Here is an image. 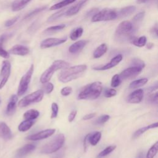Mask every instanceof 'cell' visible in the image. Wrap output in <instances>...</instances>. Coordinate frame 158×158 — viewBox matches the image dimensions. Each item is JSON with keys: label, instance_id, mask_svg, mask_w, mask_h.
I'll use <instances>...</instances> for the list:
<instances>
[{"label": "cell", "instance_id": "obj_1", "mask_svg": "<svg viewBox=\"0 0 158 158\" xmlns=\"http://www.w3.org/2000/svg\"><path fill=\"white\" fill-rule=\"evenodd\" d=\"M87 69L85 64L68 67L63 69L59 74V80L62 83H67L80 77Z\"/></svg>", "mask_w": 158, "mask_h": 158}, {"label": "cell", "instance_id": "obj_2", "mask_svg": "<svg viewBox=\"0 0 158 158\" xmlns=\"http://www.w3.org/2000/svg\"><path fill=\"white\" fill-rule=\"evenodd\" d=\"M102 91V83L100 81H95L85 87L78 95V99L94 100L100 96Z\"/></svg>", "mask_w": 158, "mask_h": 158}, {"label": "cell", "instance_id": "obj_3", "mask_svg": "<svg viewBox=\"0 0 158 158\" xmlns=\"http://www.w3.org/2000/svg\"><path fill=\"white\" fill-rule=\"evenodd\" d=\"M70 66V64L66 61L62 60H57L53 62L51 65L41 75L40 77V81L42 83H45L48 82L51 77H52L54 73L60 69H63Z\"/></svg>", "mask_w": 158, "mask_h": 158}, {"label": "cell", "instance_id": "obj_4", "mask_svg": "<svg viewBox=\"0 0 158 158\" xmlns=\"http://www.w3.org/2000/svg\"><path fill=\"white\" fill-rule=\"evenodd\" d=\"M65 141V136L63 134L57 135L50 141L44 145L41 149L43 154H51L59 151L63 146Z\"/></svg>", "mask_w": 158, "mask_h": 158}, {"label": "cell", "instance_id": "obj_5", "mask_svg": "<svg viewBox=\"0 0 158 158\" xmlns=\"http://www.w3.org/2000/svg\"><path fill=\"white\" fill-rule=\"evenodd\" d=\"M117 17V13L115 10L110 9H104L93 15L91 18V21L93 22L109 21L115 20Z\"/></svg>", "mask_w": 158, "mask_h": 158}, {"label": "cell", "instance_id": "obj_6", "mask_svg": "<svg viewBox=\"0 0 158 158\" xmlns=\"http://www.w3.org/2000/svg\"><path fill=\"white\" fill-rule=\"evenodd\" d=\"M44 92L42 89H38L23 97L18 103V106L20 107H24L33 103L41 101L43 98Z\"/></svg>", "mask_w": 158, "mask_h": 158}, {"label": "cell", "instance_id": "obj_7", "mask_svg": "<svg viewBox=\"0 0 158 158\" xmlns=\"http://www.w3.org/2000/svg\"><path fill=\"white\" fill-rule=\"evenodd\" d=\"M33 70H34V65L33 64H31L30 67L28 70V71L21 78V80L19 83L18 90H17L18 96L23 95L28 89V85L33 73Z\"/></svg>", "mask_w": 158, "mask_h": 158}, {"label": "cell", "instance_id": "obj_8", "mask_svg": "<svg viewBox=\"0 0 158 158\" xmlns=\"http://www.w3.org/2000/svg\"><path fill=\"white\" fill-rule=\"evenodd\" d=\"M133 31V27L131 22L129 21H123L117 26L115 30V35L118 37L130 36Z\"/></svg>", "mask_w": 158, "mask_h": 158}, {"label": "cell", "instance_id": "obj_9", "mask_svg": "<svg viewBox=\"0 0 158 158\" xmlns=\"http://www.w3.org/2000/svg\"><path fill=\"white\" fill-rule=\"evenodd\" d=\"M11 70V65L9 61L4 60L0 72V89H2L7 83Z\"/></svg>", "mask_w": 158, "mask_h": 158}, {"label": "cell", "instance_id": "obj_10", "mask_svg": "<svg viewBox=\"0 0 158 158\" xmlns=\"http://www.w3.org/2000/svg\"><path fill=\"white\" fill-rule=\"evenodd\" d=\"M143 69L139 67L131 66L123 70L119 75L121 80H126L132 78L139 75L142 71Z\"/></svg>", "mask_w": 158, "mask_h": 158}, {"label": "cell", "instance_id": "obj_11", "mask_svg": "<svg viewBox=\"0 0 158 158\" xmlns=\"http://www.w3.org/2000/svg\"><path fill=\"white\" fill-rule=\"evenodd\" d=\"M67 41V38H49L44 40L41 41L40 44V47L42 49L45 48H49L53 46H56L58 45H60L64 43H65Z\"/></svg>", "mask_w": 158, "mask_h": 158}, {"label": "cell", "instance_id": "obj_12", "mask_svg": "<svg viewBox=\"0 0 158 158\" xmlns=\"http://www.w3.org/2000/svg\"><path fill=\"white\" fill-rule=\"evenodd\" d=\"M55 132V129H46L36 133L33 134L27 137V139L31 141H38L43 139L52 135Z\"/></svg>", "mask_w": 158, "mask_h": 158}, {"label": "cell", "instance_id": "obj_13", "mask_svg": "<svg viewBox=\"0 0 158 158\" xmlns=\"http://www.w3.org/2000/svg\"><path fill=\"white\" fill-rule=\"evenodd\" d=\"M122 58L123 57L122 54H118L115 57H114L109 63L105 64L104 65L95 67L93 68V69L96 70H106L110 69L116 66L117 64H118L122 60Z\"/></svg>", "mask_w": 158, "mask_h": 158}, {"label": "cell", "instance_id": "obj_14", "mask_svg": "<svg viewBox=\"0 0 158 158\" xmlns=\"http://www.w3.org/2000/svg\"><path fill=\"white\" fill-rule=\"evenodd\" d=\"M143 94V90L142 89H138L128 95L127 102L132 104H138L142 101Z\"/></svg>", "mask_w": 158, "mask_h": 158}, {"label": "cell", "instance_id": "obj_15", "mask_svg": "<svg viewBox=\"0 0 158 158\" xmlns=\"http://www.w3.org/2000/svg\"><path fill=\"white\" fill-rule=\"evenodd\" d=\"M30 52L29 49L23 45L20 44H16L12 48L10 49L9 51V53L14 54V55H17V56H25L28 54Z\"/></svg>", "mask_w": 158, "mask_h": 158}, {"label": "cell", "instance_id": "obj_16", "mask_svg": "<svg viewBox=\"0 0 158 158\" xmlns=\"http://www.w3.org/2000/svg\"><path fill=\"white\" fill-rule=\"evenodd\" d=\"M86 40H79L72 44L69 48V51L71 54H77L80 52L87 44Z\"/></svg>", "mask_w": 158, "mask_h": 158}, {"label": "cell", "instance_id": "obj_17", "mask_svg": "<svg viewBox=\"0 0 158 158\" xmlns=\"http://www.w3.org/2000/svg\"><path fill=\"white\" fill-rule=\"evenodd\" d=\"M88 1V0H81L80 1H79L78 3H77L73 6L69 8L65 12V15L67 16H72V15H75L80 11V10L81 9V7L84 6V4Z\"/></svg>", "mask_w": 158, "mask_h": 158}, {"label": "cell", "instance_id": "obj_18", "mask_svg": "<svg viewBox=\"0 0 158 158\" xmlns=\"http://www.w3.org/2000/svg\"><path fill=\"white\" fill-rule=\"evenodd\" d=\"M36 146L32 144H27L20 148L17 152V156L18 157H22L27 154L31 152L35 149Z\"/></svg>", "mask_w": 158, "mask_h": 158}, {"label": "cell", "instance_id": "obj_19", "mask_svg": "<svg viewBox=\"0 0 158 158\" xmlns=\"http://www.w3.org/2000/svg\"><path fill=\"white\" fill-rule=\"evenodd\" d=\"M17 101H18V98L17 95L14 94L10 97L6 108V114L7 115H10L14 114V112L15 110L16 104Z\"/></svg>", "mask_w": 158, "mask_h": 158}, {"label": "cell", "instance_id": "obj_20", "mask_svg": "<svg viewBox=\"0 0 158 158\" xmlns=\"http://www.w3.org/2000/svg\"><path fill=\"white\" fill-rule=\"evenodd\" d=\"M0 136L6 139H10L12 137L10 129L4 122H0Z\"/></svg>", "mask_w": 158, "mask_h": 158}, {"label": "cell", "instance_id": "obj_21", "mask_svg": "<svg viewBox=\"0 0 158 158\" xmlns=\"http://www.w3.org/2000/svg\"><path fill=\"white\" fill-rule=\"evenodd\" d=\"M9 37V35L7 34H2L0 35V56L7 59L9 57V52L6 51L4 48H3V44L4 41Z\"/></svg>", "mask_w": 158, "mask_h": 158}, {"label": "cell", "instance_id": "obj_22", "mask_svg": "<svg viewBox=\"0 0 158 158\" xmlns=\"http://www.w3.org/2000/svg\"><path fill=\"white\" fill-rule=\"evenodd\" d=\"M130 42L138 47H143L146 44V37L145 36H141L139 38L135 36H131L129 38Z\"/></svg>", "mask_w": 158, "mask_h": 158}, {"label": "cell", "instance_id": "obj_23", "mask_svg": "<svg viewBox=\"0 0 158 158\" xmlns=\"http://www.w3.org/2000/svg\"><path fill=\"white\" fill-rule=\"evenodd\" d=\"M158 126V123L157 122H156V123H152L149 125H148V126H146V127H142L139 129H138V130H136L133 135V139H136L138 137H139L140 135H141L143 133H144L145 131H146L147 130H149V129H151V128H157Z\"/></svg>", "mask_w": 158, "mask_h": 158}, {"label": "cell", "instance_id": "obj_24", "mask_svg": "<svg viewBox=\"0 0 158 158\" xmlns=\"http://www.w3.org/2000/svg\"><path fill=\"white\" fill-rule=\"evenodd\" d=\"M136 10V7L134 6H130L121 9L118 13H117L118 16H120L122 17L128 16L132 14Z\"/></svg>", "mask_w": 158, "mask_h": 158}, {"label": "cell", "instance_id": "obj_25", "mask_svg": "<svg viewBox=\"0 0 158 158\" xmlns=\"http://www.w3.org/2000/svg\"><path fill=\"white\" fill-rule=\"evenodd\" d=\"M107 45L104 43L101 44L94 51V52H93L94 58L97 59V58L101 57L107 52Z\"/></svg>", "mask_w": 158, "mask_h": 158}, {"label": "cell", "instance_id": "obj_26", "mask_svg": "<svg viewBox=\"0 0 158 158\" xmlns=\"http://www.w3.org/2000/svg\"><path fill=\"white\" fill-rule=\"evenodd\" d=\"M35 123V121L34 120H25L23 122H22L19 127H18V129L20 131L22 132H25L27 130H28Z\"/></svg>", "mask_w": 158, "mask_h": 158}, {"label": "cell", "instance_id": "obj_27", "mask_svg": "<svg viewBox=\"0 0 158 158\" xmlns=\"http://www.w3.org/2000/svg\"><path fill=\"white\" fill-rule=\"evenodd\" d=\"M40 115V112L36 109H30L23 114V117L25 120H34Z\"/></svg>", "mask_w": 158, "mask_h": 158}, {"label": "cell", "instance_id": "obj_28", "mask_svg": "<svg viewBox=\"0 0 158 158\" xmlns=\"http://www.w3.org/2000/svg\"><path fill=\"white\" fill-rule=\"evenodd\" d=\"M101 138V133L99 131L94 132V133H90L88 138L89 143L91 144L92 146H96L98 143L99 141Z\"/></svg>", "mask_w": 158, "mask_h": 158}, {"label": "cell", "instance_id": "obj_29", "mask_svg": "<svg viewBox=\"0 0 158 158\" xmlns=\"http://www.w3.org/2000/svg\"><path fill=\"white\" fill-rule=\"evenodd\" d=\"M147 82H148V78H140V79H138V80H135V81H132L130 84L129 87L131 89L138 88L139 87L144 86L145 84H146Z\"/></svg>", "mask_w": 158, "mask_h": 158}, {"label": "cell", "instance_id": "obj_30", "mask_svg": "<svg viewBox=\"0 0 158 158\" xmlns=\"http://www.w3.org/2000/svg\"><path fill=\"white\" fill-rule=\"evenodd\" d=\"M76 0H63L58 3H56L54 5H52L49 9L52 10H56V9H61L64 7H65V6L72 4L73 2H74Z\"/></svg>", "mask_w": 158, "mask_h": 158}, {"label": "cell", "instance_id": "obj_31", "mask_svg": "<svg viewBox=\"0 0 158 158\" xmlns=\"http://www.w3.org/2000/svg\"><path fill=\"white\" fill-rule=\"evenodd\" d=\"M83 32V29L81 27H77L74 28L70 34V38L74 41L78 39L82 35Z\"/></svg>", "mask_w": 158, "mask_h": 158}, {"label": "cell", "instance_id": "obj_32", "mask_svg": "<svg viewBox=\"0 0 158 158\" xmlns=\"http://www.w3.org/2000/svg\"><path fill=\"white\" fill-rule=\"evenodd\" d=\"M68 9H61L60 10L54 13V14H52V15H51L48 19V20L47 22H54L56 20H57L58 19L60 18L61 17H62L63 15H65V12L67 11Z\"/></svg>", "mask_w": 158, "mask_h": 158}, {"label": "cell", "instance_id": "obj_33", "mask_svg": "<svg viewBox=\"0 0 158 158\" xmlns=\"http://www.w3.org/2000/svg\"><path fill=\"white\" fill-rule=\"evenodd\" d=\"M115 148H116V146H115V145L109 146L107 148H106L104 149H103L101 152H100L99 153V154L98 155L97 157L98 158L104 157L107 156L108 154H109L110 153H111L113 151L115 150Z\"/></svg>", "mask_w": 158, "mask_h": 158}, {"label": "cell", "instance_id": "obj_34", "mask_svg": "<svg viewBox=\"0 0 158 158\" xmlns=\"http://www.w3.org/2000/svg\"><path fill=\"white\" fill-rule=\"evenodd\" d=\"M158 149V142L156 141L154 144H153L150 149L148 150L146 158H154L157 154Z\"/></svg>", "mask_w": 158, "mask_h": 158}, {"label": "cell", "instance_id": "obj_35", "mask_svg": "<svg viewBox=\"0 0 158 158\" xmlns=\"http://www.w3.org/2000/svg\"><path fill=\"white\" fill-rule=\"evenodd\" d=\"M65 27V25L64 24H60V25H55V26H51L49 27L48 28H47L44 32V33H53L55 31H57L59 30H62L63 28H64Z\"/></svg>", "mask_w": 158, "mask_h": 158}, {"label": "cell", "instance_id": "obj_36", "mask_svg": "<svg viewBox=\"0 0 158 158\" xmlns=\"http://www.w3.org/2000/svg\"><path fill=\"white\" fill-rule=\"evenodd\" d=\"M110 118V116L109 115H102L99 117H98L94 122V125H102L106 123Z\"/></svg>", "mask_w": 158, "mask_h": 158}, {"label": "cell", "instance_id": "obj_37", "mask_svg": "<svg viewBox=\"0 0 158 158\" xmlns=\"http://www.w3.org/2000/svg\"><path fill=\"white\" fill-rule=\"evenodd\" d=\"M121 81H122V80L120 79L118 74L114 75L112 78L111 83H110L111 86L113 88H116V87L120 85V84L121 83Z\"/></svg>", "mask_w": 158, "mask_h": 158}, {"label": "cell", "instance_id": "obj_38", "mask_svg": "<svg viewBox=\"0 0 158 158\" xmlns=\"http://www.w3.org/2000/svg\"><path fill=\"white\" fill-rule=\"evenodd\" d=\"M25 6L22 4L21 0H15L12 4V10L13 11H19L22 9Z\"/></svg>", "mask_w": 158, "mask_h": 158}, {"label": "cell", "instance_id": "obj_39", "mask_svg": "<svg viewBox=\"0 0 158 158\" xmlns=\"http://www.w3.org/2000/svg\"><path fill=\"white\" fill-rule=\"evenodd\" d=\"M53 89H54L53 84L51 83L47 82V83H45L43 87L42 90L43 91L44 93H45L46 94H49L52 91Z\"/></svg>", "mask_w": 158, "mask_h": 158}, {"label": "cell", "instance_id": "obj_40", "mask_svg": "<svg viewBox=\"0 0 158 158\" xmlns=\"http://www.w3.org/2000/svg\"><path fill=\"white\" fill-rule=\"evenodd\" d=\"M46 8V6H43V7H40V8H38V9H36L35 10H33V11H31V12H30L29 14H28L25 17V19H28V18H30L38 14H39L40 12H41V11L44 10Z\"/></svg>", "mask_w": 158, "mask_h": 158}, {"label": "cell", "instance_id": "obj_41", "mask_svg": "<svg viewBox=\"0 0 158 158\" xmlns=\"http://www.w3.org/2000/svg\"><path fill=\"white\" fill-rule=\"evenodd\" d=\"M131 64H132L133 66L139 67H141L142 69H143L145 67L144 62L142 60H141L139 59H137V58H135L132 60Z\"/></svg>", "mask_w": 158, "mask_h": 158}, {"label": "cell", "instance_id": "obj_42", "mask_svg": "<svg viewBox=\"0 0 158 158\" xmlns=\"http://www.w3.org/2000/svg\"><path fill=\"white\" fill-rule=\"evenodd\" d=\"M51 110H52V113H51V118H54L57 116L58 114V110H59V107L58 105L56 102H53L51 104Z\"/></svg>", "mask_w": 158, "mask_h": 158}, {"label": "cell", "instance_id": "obj_43", "mask_svg": "<svg viewBox=\"0 0 158 158\" xmlns=\"http://www.w3.org/2000/svg\"><path fill=\"white\" fill-rule=\"evenodd\" d=\"M117 94V91L115 89L113 88L106 89L104 91V96L106 98H111L115 96Z\"/></svg>", "mask_w": 158, "mask_h": 158}, {"label": "cell", "instance_id": "obj_44", "mask_svg": "<svg viewBox=\"0 0 158 158\" xmlns=\"http://www.w3.org/2000/svg\"><path fill=\"white\" fill-rule=\"evenodd\" d=\"M157 98H158V94H157V90H156L154 91V93H152L149 96V102H151L153 104H157Z\"/></svg>", "mask_w": 158, "mask_h": 158}, {"label": "cell", "instance_id": "obj_45", "mask_svg": "<svg viewBox=\"0 0 158 158\" xmlns=\"http://www.w3.org/2000/svg\"><path fill=\"white\" fill-rule=\"evenodd\" d=\"M72 92V88L70 86H66L60 90V93L64 96H67L70 95Z\"/></svg>", "mask_w": 158, "mask_h": 158}, {"label": "cell", "instance_id": "obj_46", "mask_svg": "<svg viewBox=\"0 0 158 158\" xmlns=\"http://www.w3.org/2000/svg\"><path fill=\"white\" fill-rule=\"evenodd\" d=\"M18 19H19V17H14V18H12V19H11L10 20H6L5 23H4L5 27H11L12 25H13L17 21Z\"/></svg>", "mask_w": 158, "mask_h": 158}, {"label": "cell", "instance_id": "obj_47", "mask_svg": "<svg viewBox=\"0 0 158 158\" xmlns=\"http://www.w3.org/2000/svg\"><path fill=\"white\" fill-rule=\"evenodd\" d=\"M144 14H145L144 12L142 11V12H140L139 13H138V14L135 15V16H134V17L133 18V21L135 22H138L142 20V19L144 18Z\"/></svg>", "mask_w": 158, "mask_h": 158}, {"label": "cell", "instance_id": "obj_48", "mask_svg": "<svg viewBox=\"0 0 158 158\" xmlns=\"http://www.w3.org/2000/svg\"><path fill=\"white\" fill-rule=\"evenodd\" d=\"M77 113V110H73L70 113V114L69 115V117H68V120L70 122H72L75 119Z\"/></svg>", "mask_w": 158, "mask_h": 158}, {"label": "cell", "instance_id": "obj_49", "mask_svg": "<svg viewBox=\"0 0 158 158\" xmlns=\"http://www.w3.org/2000/svg\"><path fill=\"white\" fill-rule=\"evenodd\" d=\"M151 33L154 37H155V38L157 37V25H156L154 27H153L152 28L151 30Z\"/></svg>", "mask_w": 158, "mask_h": 158}, {"label": "cell", "instance_id": "obj_50", "mask_svg": "<svg viewBox=\"0 0 158 158\" xmlns=\"http://www.w3.org/2000/svg\"><path fill=\"white\" fill-rule=\"evenodd\" d=\"M89 135H90V133L88 134V135L85 136V139H84L83 147H84V151H86V149H87V147H88V144L89 143L88 138H89Z\"/></svg>", "mask_w": 158, "mask_h": 158}, {"label": "cell", "instance_id": "obj_51", "mask_svg": "<svg viewBox=\"0 0 158 158\" xmlns=\"http://www.w3.org/2000/svg\"><path fill=\"white\" fill-rule=\"evenodd\" d=\"M96 113H91V114H86L83 117V119L84 120H90L92 118H93L95 115H96Z\"/></svg>", "mask_w": 158, "mask_h": 158}, {"label": "cell", "instance_id": "obj_52", "mask_svg": "<svg viewBox=\"0 0 158 158\" xmlns=\"http://www.w3.org/2000/svg\"><path fill=\"white\" fill-rule=\"evenodd\" d=\"M64 156V150H62L60 152L56 154L54 156H53L51 158H63Z\"/></svg>", "mask_w": 158, "mask_h": 158}, {"label": "cell", "instance_id": "obj_53", "mask_svg": "<svg viewBox=\"0 0 158 158\" xmlns=\"http://www.w3.org/2000/svg\"><path fill=\"white\" fill-rule=\"evenodd\" d=\"M31 0H21V2L23 6H26V4H27Z\"/></svg>", "mask_w": 158, "mask_h": 158}, {"label": "cell", "instance_id": "obj_54", "mask_svg": "<svg viewBox=\"0 0 158 158\" xmlns=\"http://www.w3.org/2000/svg\"><path fill=\"white\" fill-rule=\"evenodd\" d=\"M154 46V44L152 43H148L147 44V48L148 49H151Z\"/></svg>", "mask_w": 158, "mask_h": 158}, {"label": "cell", "instance_id": "obj_55", "mask_svg": "<svg viewBox=\"0 0 158 158\" xmlns=\"http://www.w3.org/2000/svg\"><path fill=\"white\" fill-rule=\"evenodd\" d=\"M148 0H137V3L138 4H142V3H144L146 1H148Z\"/></svg>", "mask_w": 158, "mask_h": 158}, {"label": "cell", "instance_id": "obj_56", "mask_svg": "<svg viewBox=\"0 0 158 158\" xmlns=\"http://www.w3.org/2000/svg\"><path fill=\"white\" fill-rule=\"evenodd\" d=\"M0 102H1V101H0Z\"/></svg>", "mask_w": 158, "mask_h": 158}]
</instances>
